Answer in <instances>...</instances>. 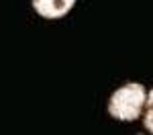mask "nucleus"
I'll return each mask as SVG.
<instances>
[{
  "label": "nucleus",
  "instance_id": "obj_1",
  "mask_svg": "<svg viewBox=\"0 0 153 135\" xmlns=\"http://www.w3.org/2000/svg\"><path fill=\"white\" fill-rule=\"evenodd\" d=\"M145 102H147V88L141 82H125L110 94L106 110L114 121L133 123L143 117Z\"/></svg>",
  "mask_w": 153,
  "mask_h": 135
},
{
  "label": "nucleus",
  "instance_id": "obj_2",
  "mask_svg": "<svg viewBox=\"0 0 153 135\" xmlns=\"http://www.w3.org/2000/svg\"><path fill=\"white\" fill-rule=\"evenodd\" d=\"M31 6L41 19L57 21L76 6V0H31Z\"/></svg>",
  "mask_w": 153,
  "mask_h": 135
},
{
  "label": "nucleus",
  "instance_id": "obj_3",
  "mask_svg": "<svg viewBox=\"0 0 153 135\" xmlns=\"http://www.w3.org/2000/svg\"><path fill=\"white\" fill-rule=\"evenodd\" d=\"M143 125L145 129L153 135V88L147 90V102H145V110H143Z\"/></svg>",
  "mask_w": 153,
  "mask_h": 135
}]
</instances>
